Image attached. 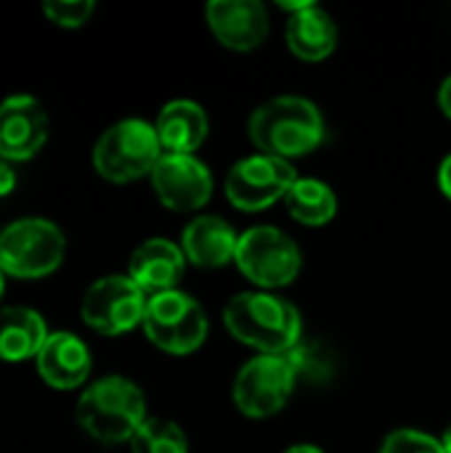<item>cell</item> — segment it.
Returning a JSON list of instances; mask_svg holds the SVG:
<instances>
[{
    "label": "cell",
    "instance_id": "d6986e66",
    "mask_svg": "<svg viewBox=\"0 0 451 453\" xmlns=\"http://www.w3.org/2000/svg\"><path fill=\"white\" fill-rule=\"evenodd\" d=\"M45 340L48 332L40 313L21 305L0 308V361L19 364L27 358H37Z\"/></svg>",
    "mask_w": 451,
    "mask_h": 453
},
{
    "label": "cell",
    "instance_id": "7a4b0ae2",
    "mask_svg": "<svg viewBox=\"0 0 451 453\" xmlns=\"http://www.w3.org/2000/svg\"><path fill=\"white\" fill-rule=\"evenodd\" d=\"M247 133L260 154L290 162L311 154L324 141V117L308 98L276 96L250 114Z\"/></svg>",
    "mask_w": 451,
    "mask_h": 453
},
{
    "label": "cell",
    "instance_id": "277c9868",
    "mask_svg": "<svg viewBox=\"0 0 451 453\" xmlns=\"http://www.w3.org/2000/svg\"><path fill=\"white\" fill-rule=\"evenodd\" d=\"M162 146L154 125L144 119H122L112 125L93 146V167L112 183H130L152 175L162 159Z\"/></svg>",
    "mask_w": 451,
    "mask_h": 453
},
{
    "label": "cell",
    "instance_id": "f1b7e54d",
    "mask_svg": "<svg viewBox=\"0 0 451 453\" xmlns=\"http://www.w3.org/2000/svg\"><path fill=\"white\" fill-rule=\"evenodd\" d=\"M3 289H5V284H3V271H0V297H3Z\"/></svg>",
    "mask_w": 451,
    "mask_h": 453
},
{
    "label": "cell",
    "instance_id": "ffe728a7",
    "mask_svg": "<svg viewBox=\"0 0 451 453\" xmlns=\"http://www.w3.org/2000/svg\"><path fill=\"white\" fill-rule=\"evenodd\" d=\"M284 204H287V212L292 215V220H298L303 226H314V228L330 223L338 212L335 191L316 178H298L295 186L287 191Z\"/></svg>",
    "mask_w": 451,
    "mask_h": 453
},
{
    "label": "cell",
    "instance_id": "5bb4252c",
    "mask_svg": "<svg viewBox=\"0 0 451 453\" xmlns=\"http://www.w3.org/2000/svg\"><path fill=\"white\" fill-rule=\"evenodd\" d=\"M186 271V255L167 239H149L130 255L128 276L144 295L173 292Z\"/></svg>",
    "mask_w": 451,
    "mask_h": 453
},
{
    "label": "cell",
    "instance_id": "ba28073f",
    "mask_svg": "<svg viewBox=\"0 0 451 453\" xmlns=\"http://www.w3.org/2000/svg\"><path fill=\"white\" fill-rule=\"evenodd\" d=\"M295 385L298 369L287 356H255L234 377L231 398L245 417L268 419L287 406Z\"/></svg>",
    "mask_w": 451,
    "mask_h": 453
},
{
    "label": "cell",
    "instance_id": "7c38bea8",
    "mask_svg": "<svg viewBox=\"0 0 451 453\" xmlns=\"http://www.w3.org/2000/svg\"><path fill=\"white\" fill-rule=\"evenodd\" d=\"M48 141V114L32 96H11L0 104V159H32Z\"/></svg>",
    "mask_w": 451,
    "mask_h": 453
},
{
    "label": "cell",
    "instance_id": "cb8c5ba5",
    "mask_svg": "<svg viewBox=\"0 0 451 453\" xmlns=\"http://www.w3.org/2000/svg\"><path fill=\"white\" fill-rule=\"evenodd\" d=\"M16 186V173L11 170V165L5 159H0V196L11 194Z\"/></svg>",
    "mask_w": 451,
    "mask_h": 453
},
{
    "label": "cell",
    "instance_id": "4316f807",
    "mask_svg": "<svg viewBox=\"0 0 451 453\" xmlns=\"http://www.w3.org/2000/svg\"><path fill=\"white\" fill-rule=\"evenodd\" d=\"M284 453H324V451H322V449H316V446H306V443H303V446H292V449H287Z\"/></svg>",
    "mask_w": 451,
    "mask_h": 453
},
{
    "label": "cell",
    "instance_id": "83f0119b",
    "mask_svg": "<svg viewBox=\"0 0 451 453\" xmlns=\"http://www.w3.org/2000/svg\"><path fill=\"white\" fill-rule=\"evenodd\" d=\"M441 443H444V451L451 453V427H449V430H447V435L441 438Z\"/></svg>",
    "mask_w": 451,
    "mask_h": 453
},
{
    "label": "cell",
    "instance_id": "ac0fdd59",
    "mask_svg": "<svg viewBox=\"0 0 451 453\" xmlns=\"http://www.w3.org/2000/svg\"><path fill=\"white\" fill-rule=\"evenodd\" d=\"M287 45L303 61H324L338 45V27L322 5L308 3L287 19Z\"/></svg>",
    "mask_w": 451,
    "mask_h": 453
},
{
    "label": "cell",
    "instance_id": "7402d4cb",
    "mask_svg": "<svg viewBox=\"0 0 451 453\" xmlns=\"http://www.w3.org/2000/svg\"><path fill=\"white\" fill-rule=\"evenodd\" d=\"M43 11H45L48 21L74 29V27H82L93 16L96 3L93 0H48L43 5Z\"/></svg>",
    "mask_w": 451,
    "mask_h": 453
},
{
    "label": "cell",
    "instance_id": "5b68a950",
    "mask_svg": "<svg viewBox=\"0 0 451 453\" xmlns=\"http://www.w3.org/2000/svg\"><path fill=\"white\" fill-rule=\"evenodd\" d=\"M66 252L61 228L45 218H21L0 231V271L13 279L51 276Z\"/></svg>",
    "mask_w": 451,
    "mask_h": 453
},
{
    "label": "cell",
    "instance_id": "e0dca14e",
    "mask_svg": "<svg viewBox=\"0 0 451 453\" xmlns=\"http://www.w3.org/2000/svg\"><path fill=\"white\" fill-rule=\"evenodd\" d=\"M154 130L165 154H194L207 138V114L197 101L178 98L162 106Z\"/></svg>",
    "mask_w": 451,
    "mask_h": 453
},
{
    "label": "cell",
    "instance_id": "d4e9b609",
    "mask_svg": "<svg viewBox=\"0 0 451 453\" xmlns=\"http://www.w3.org/2000/svg\"><path fill=\"white\" fill-rule=\"evenodd\" d=\"M439 188H441V194L451 199V154L441 162V167H439Z\"/></svg>",
    "mask_w": 451,
    "mask_h": 453
},
{
    "label": "cell",
    "instance_id": "4fadbf2b",
    "mask_svg": "<svg viewBox=\"0 0 451 453\" xmlns=\"http://www.w3.org/2000/svg\"><path fill=\"white\" fill-rule=\"evenodd\" d=\"M205 19L215 40L231 50H255L268 35V13L260 0H213Z\"/></svg>",
    "mask_w": 451,
    "mask_h": 453
},
{
    "label": "cell",
    "instance_id": "44dd1931",
    "mask_svg": "<svg viewBox=\"0 0 451 453\" xmlns=\"http://www.w3.org/2000/svg\"><path fill=\"white\" fill-rule=\"evenodd\" d=\"M133 453H189L183 430L170 419H146L130 441Z\"/></svg>",
    "mask_w": 451,
    "mask_h": 453
},
{
    "label": "cell",
    "instance_id": "3957f363",
    "mask_svg": "<svg viewBox=\"0 0 451 453\" xmlns=\"http://www.w3.org/2000/svg\"><path fill=\"white\" fill-rule=\"evenodd\" d=\"M146 419V398L125 377H101L77 401V425L101 443L133 441Z\"/></svg>",
    "mask_w": 451,
    "mask_h": 453
},
{
    "label": "cell",
    "instance_id": "9c48e42d",
    "mask_svg": "<svg viewBox=\"0 0 451 453\" xmlns=\"http://www.w3.org/2000/svg\"><path fill=\"white\" fill-rule=\"evenodd\" d=\"M146 303L149 297L133 284L130 276H104L88 287L80 313L93 332L117 337L144 324Z\"/></svg>",
    "mask_w": 451,
    "mask_h": 453
},
{
    "label": "cell",
    "instance_id": "6da1fadb",
    "mask_svg": "<svg viewBox=\"0 0 451 453\" xmlns=\"http://www.w3.org/2000/svg\"><path fill=\"white\" fill-rule=\"evenodd\" d=\"M223 324L234 340L260 356H284L303 340V321L292 303L271 292H242L226 303Z\"/></svg>",
    "mask_w": 451,
    "mask_h": 453
},
{
    "label": "cell",
    "instance_id": "9a60e30c",
    "mask_svg": "<svg viewBox=\"0 0 451 453\" xmlns=\"http://www.w3.org/2000/svg\"><path fill=\"white\" fill-rule=\"evenodd\" d=\"M35 361L43 382L56 390H74L90 377V350L80 337L69 332L48 334Z\"/></svg>",
    "mask_w": 451,
    "mask_h": 453
},
{
    "label": "cell",
    "instance_id": "8fae6325",
    "mask_svg": "<svg viewBox=\"0 0 451 453\" xmlns=\"http://www.w3.org/2000/svg\"><path fill=\"white\" fill-rule=\"evenodd\" d=\"M157 199L173 212L202 210L213 196V175L194 154H162L152 170Z\"/></svg>",
    "mask_w": 451,
    "mask_h": 453
},
{
    "label": "cell",
    "instance_id": "30bf717a",
    "mask_svg": "<svg viewBox=\"0 0 451 453\" xmlns=\"http://www.w3.org/2000/svg\"><path fill=\"white\" fill-rule=\"evenodd\" d=\"M298 173L287 159L255 154L237 162L226 175V196L242 212H260L284 199Z\"/></svg>",
    "mask_w": 451,
    "mask_h": 453
},
{
    "label": "cell",
    "instance_id": "2e32d148",
    "mask_svg": "<svg viewBox=\"0 0 451 453\" xmlns=\"http://www.w3.org/2000/svg\"><path fill=\"white\" fill-rule=\"evenodd\" d=\"M237 231L215 215H199L183 228L181 250L197 268H221L237 257Z\"/></svg>",
    "mask_w": 451,
    "mask_h": 453
},
{
    "label": "cell",
    "instance_id": "8992f818",
    "mask_svg": "<svg viewBox=\"0 0 451 453\" xmlns=\"http://www.w3.org/2000/svg\"><path fill=\"white\" fill-rule=\"evenodd\" d=\"M234 263L255 287L279 289L300 276L303 255L284 231L274 226H255L239 236Z\"/></svg>",
    "mask_w": 451,
    "mask_h": 453
},
{
    "label": "cell",
    "instance_id": "603a6c76",
    "mask_svg": "<svg viewBox=\"0 0 451 453\" xmlns=\"http://www.w3.org/2000/svg\"><path fill=\"white\" fill-rule=\"evenodd\" d=\"M380 453H447L444 451V443L436 441L433 435H425V433H417V430H396L391 433L383 446Z\"/></svg>",
    "mask_w": 451,
    "mask_h": 453
},
{
    "label": "cell",
    "instance_id": "484cf974",
    "mask_svg": "<svg viewBox=\"0 0 451 453\" xmlns=\"http://www.w3.org/2000/svg\"><path fill=\"white\" fill-rule=\"evenodd\" d=\"M439 106H441V111L451 119V74L441 82V88H439Z\"/></svg>",
    "mask_w": 451,
    "mask_h": 453
},
{
    "label": "cell",
    "instance_id": "52a82bcc",
    "mask_svg": "<svg viewBox=\"0 0 451 453\" xmlns=\"http://www.w3.org/2000/svg\"><path fill=\"white\" fill-rule=\"evenodd\" d=\"M141 326L149 342L170 356H189L207 337V316L202 305L181 289L149 297Z\"/></svg>",
    "mask_w": 451,
    "mask_h": 453
}]
</instances>
